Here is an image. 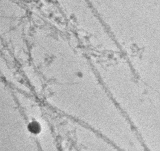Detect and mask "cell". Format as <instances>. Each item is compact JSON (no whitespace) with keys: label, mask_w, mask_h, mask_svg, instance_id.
<instances>
[{"label":"cell","mask_w":160,"mask_h":151,"mask_svg":"<svg viewBox=\"0 0 160 151\" xmlns=\"http://www.w3.org/2000/svg\"><path fill=\"white\" fill-rule=\"evenodd\" d=\"M29 130L34 134H38L41 131L40 125L37 122H32L30 123L28 126Z\"/></svg>","instance_id":"cell-1"}]
</instances>
